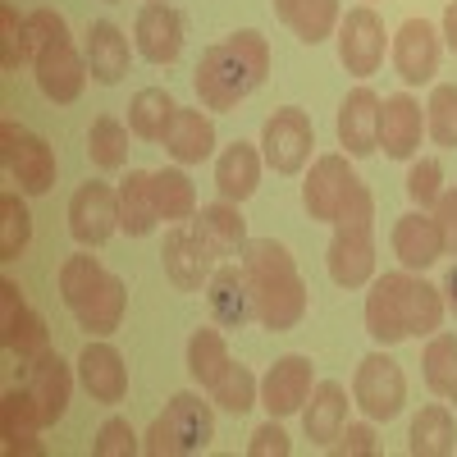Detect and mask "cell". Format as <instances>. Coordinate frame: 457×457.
<instances>
[{
  "label": "cell",
  "mask_w": 457,
  "mask_h": 457,
  "mask_svg": "<svg viewBox=\"0 0 457 457\" xmlns=\"http://www.w3.org/2000/svg\"><path fill=\"white\" fill-rule=\"evenodd\" d=\"M435 220L444 224L448 252H457V187H444V197L435 202Z\"/></svg>",
  "instance_id": "cell-48"
},
{
  "label": "cell",
  "mask_w": 457,
  "mask_h": 457,
  "mask_svg": "<svg viewBox=\"0 0 457 457\" xmlns=\"http://www.w3.org/2000/svg\"><path fill=\"white\" fill-rule=\"evenodd\" d=\"M215 439V403H206L202 394H174L165 403V411L151 421L142 453L151 457H187L202 453Z\"/></svg>",
  "instance_id": "cell-6"
},
{
  "label": "cell",
  "mask_w": 457,
  "mask_h": 457,
  "mask_svg": "<svg viewBox=\"0 0 457 457\" xmlns=\"http://www.w3.org/2000/svg\"><path fill=\"white\" fill-rule=\"evenodd\" d=\"M105 5H120V0H105Z\"/></svg>",
  "instance_id": "cell-52"
},
{
  "label": "cell",
  "mask_w": 457,
  "mask_h": 457,
  "mask_svg": "<svg viewBox=\"0 0 457 457\" xmlns=\"http://www.w3.org/2000/svg\"><path fill=\"white\" fill-rule=\"evenodd\" d=\"M426 133L439 146H457V83H439L426 105Z\"/></svg>",
  "instance_id": "cell-42"
},
{
  "label": "cell",
  "mask_w": 457,
  "mask_h": 457,
  "mask_svg": "<svg viewBox=\"0 0 457 457\" xmlns=\"http://www.w3.org/2000/svg\"><path fill=\"white\" fill-rule=\"evenodd\" d=\"M206 307L220 329H243L256 320V293L243 265H215V275L206 279Z\"/></svg>",
  "instance_id": "cell-21"
},
{
  "label": "cell",
  "mask_w": 457,
  "mask_h": 457,
  "mask_svg": "<svg viewBox=\"0 0 457 457\" xmlns=\"http://www.w3.org/2000/svg\"><path fill=\"white\" fill-rule=\"evenodd\" d=\"M439 37L448 42V51L457 55V0H448V10H444V28H439Z\"/></svg>",
  "instance_id": "cell-50"
},
{
  "label": "cell",
  "mask_w": 457,
  "mask_h": 457,
  "mask_svg": "<svg viewBox=\"0 0 457 457\" xmlns=\"http://www.w3.org/2000/svg\"><path fill=\"white\" fill-rule=\"evenodd\" d=\"M261 170H265V156L252 142H228L215 156V187H220V197L243 206L261 187Z\"/></svg>",
  "instance_id": "cell-27"
},
{
  "label": "cell",
  "mask_w": 457,
  "mask_h": 457,
  "mask_svg": "<svg viewBox=\"0 0 457 457\" xmlns=\"http://www.w3.org/2000/svg\"><path fill=\"white\" fill-rule=\"evenodd\" d=\"M375 426L370 421H348L338 430V439L329 444V453L334 457H375Z\"/></svg>",
  "instance_id": "cell-45"
},
{
  "label": "cell",
  "mask_w": 457,
  "mask_h": 457,
  "mask_svg": "<svg viewBox=\"0 0 457 457\" xmlns=\"http://www.w3.org/2000/svg\"><path fill=\"white\" fill-rule=\"evenodd\" d=\"M161 211L156 197H151V174L146 170H129V179L120 183V228L129 238H146L156 234Z\"/></svg>",
  "instance_id": "cell-31"
},
{
  "label": "cell",
  "mask_w": 457,
  "mask_h": 457,
  "mask_svg": "<svg viewBox=\"0 0 457 457\" xmlns=\"http://www.w3.org/2000/svg\"><path fill=\"white\" fill-rule=\"evenodd\" d=\"M312 146H316L312 114L297 110V105L275 110L270 120L261 124V156L275 174H302L312 165Z\"/></svg>",
  "instance_id": "cell-9"
},
{
  "label": "cell",
  "mask_w": 457,
  "mask_h": 457,
  "mask_svg": "<svg viewBox=\"0 0 457 457\" xmlns=\"http://www.w3.org/2000/svg\"><path fill=\"white\" fill-rule=\"evenodd\" d=\"M265 79H270V42L256 28H243L202 55L193 87L206 110H238V101H247Z\"/></svg>",
  "instance_id": "cell-2"
},
{
  "label": "cell",
  "mask_w": 457,
  "mask_h": 457,
  "mask_svg": "<svg viewBox=\"0 0 457 457\" xmlns=\"http://www.w3.org/2000/svg\"><path fill=\"white\" fill-rule=\"evenodd\" d=\"M174 110H179V101H174L165 87H142V92L129 101V129H133V137L161 142L165 129H170V120H174Z\"/></svg>",
  "instance_id": "cell-35"
},
{
  "label": "cell",
  "mask_w": 457,
  "mask_h": 457,
  "mask_svg": "<svg viewBox=\"0 0 457 457\" xmlns=\"http://www.w3.org/2000/svg\"><path fill=\"white\" fill-rule=\"evenodd\" d=\"M275 19L297 32V42L320 46L338 32L343 10H338V0H275Z\"/></svg>",
  "instance_id": "cell-29"
},
{
  "label": "cell",
  "mask_w": 457,
  "mask_h": 457,
  "mask_svg": "<svg viewBox=\"0 0 457 457\" xmlns=\"http://www.w3.org/2000/svg\"><path fill=\"white\" fill-rule=\"evenodd\" d=\"M421 375L435 398L457 403V334H430L426 353H421Z\"/></svg>",
  "instance_id": "cell-37"
},
{
  "label": "cell",
  "mask_w": 457,
  "mask_h": 457,
  "mask_svg": "<svg viewBox=\"0 0 457 457\" xmlns=\"http://www.w3.org/2000/svg\"><path fill=\"white\" fill-rule=\"evenodd\" d=\"M426 137V110L411 92H394L379 105V146L389 161H416Z\"/></svg>",
  "instance_id": "cell-19"
},
{
  "label": "cell",
  "mask_w": 457,
  "mask_h": 457,
  "mask_svg": "<svg viewBox=\"0 0 457 457\" xmlns=\"http://www.w3.org/2000/svg\"><path fill=\"white\" fill-rule=\"evenodd\" d=\"M444 307L457 316V265H453V270L444 275Z\"/></svg>",
  "instance_id": "cell-51"
},
{
  "label": "cell",
  "mask_w": 457,
  "mask_h": 457,
  "mask_svg": "<svg viewBox=\"0 0 457 457\" xmlns=\"http://www.w3.org/2000/svg\"><path fill=\"white\" fill-rule=\"evenodd\" d=\"M151 197H156L161 220H170V224H183V220L197 215V187H193V179L183 174V165L151 174Z\"/></svg>",
  "instance_id": "cell-34"
},
{
  "label": "cell",
  "mask_w": 457,
  "mask_h": 457,
  "mask_svg": "<svg viewBox=\"0 0 457 457\" xmlns=\"http://www.w3.org/2000/svg\"><path fill=\"white\" fill-rule=\"evenodd\" d=\"M129 133L114 114H96L92 129H87V161L101 170V174H114L129 165Z\"/></svg>",
  "instance_id": "cell-36"
},
{
  "label": "cell",
  "mask_w": 457,
  "mask_h": 457,
  "mask_svg": "<svg viewBox=\"0 0 457 457\" xmlns=\"http://www.w3.org/2000/svg\"><path fill=\"white\" fill-rule=\"evenodd\" d=\"M0 161H5L23 197H46L55 187V170H60L55 146L42 133H32L28 124H14V120L0 124Z\"/></svg>",
  "instance_id": "cell-7"
},
{
  "label": "cell",
  "mask_w": 457,
  "mask_h": 457,
  "mask_svg": "<svg viewBox=\"0 0 457 457\" xmlns=\"http://www.w3.org/2000/svg\"><path fill=\"white\" fill-rule=\"evenodd\" d=\"M92 453L96 457H133V453H142V439L124 416H105L96 439H92Z\"/></svg>",
  "instance_id": "cell-44"
},
{
  "label": "cell",
  "mask_w": 457,
  "mask_h": 457,
  "mask_svg": "<svg viewBox=\"0 0 457 457\" xmlns=\"http://www.w3.org/2000/svg\"><path fill=\"white\" fill-rule=\"evenodd\" d=\"M60 297H64V307L73 312V320H79V329H87L92 338H110L114 329L124 325V312H129L124 279L110 275L105 265L92 256V247L73 252L60 265Z\"/></svg>",
  "instance_id": "cell-4"
},
{
  "label": "cell",
  "mask_w": 457,
  "mask_h": 457,
  "mask_svg": "<svg viewBox=\"0 0 457 457\" xmlns=\"http://www.w3.org/2000/svg\"><path fill=\"white\" fill-rule=\"evenodd\" d=\"M73 366H79V385L87 389L92 403L114 407V403L129 398V366H124V357H120V348H114V343L92 338Z\"/></svg>",
  "instance_id": "cell-18"
},
{
  "label": "cell",
  "mask_w": 457,
  "mask_h": 457,
  "mask_svg": "<svg viewBox=\"0 0 457 457\" xmlns=\"http://www.w3.org/2000/svg\"><path fill=\"white\" fill-rule=\"evenodd\" d=\"M0 343H5L10 357L37 361V357L51 348V329H46V320L37 316L32 307H23V312H14L10 320H0Z\"/></svg>",
  "instance_id": "cell-38"
},
{
  "label": "cell",
  "mask_w": 457,
  "mask_h": 457,
  "mask_svg": "<svg viewBox=\"0 0 457 457\" xmlns=\"http://www.w3.org/2000/svg\"><path fill=\"white\" fill-rule=\"evenodd\" d=\"M215 261L220 252L206 243V234L193 224V220H183L174 224L170 234H165V247H161V265H165V279L183 293H197L211 275H215Z\"/></svg>",
  "instance_id": "cell-11"
},
{
  "label": "cell",
  "mask_w": 457,
  "mask_h": 457,
  "mask_svg": "<svg viewBox=\"0 0 457 457\" xmlns=\"http://www.w3.org/2000/svg\"><path fill=\"white\" fill-rule=\"evenodd\" d=\"M32 79H37V92H42L46 101L55 105H73L83 96L92 69H87V55L69 42V37H60V42L42 46L32 60Z\"/></svg>",
  "instance_id": "cell-12"
},
{
  "label": "cell",
  "mask_w": 457,
  "mask_h": 457,
  "mask_svg": "<svg viewBox=\"0 0 457 457\" xmlns=\"http://www.w3.org/2000/svg\"><path fill=\"white\" fill-rule=\"evenodd\" d=\"M161 142H165V151H170L179 165H202V161L215 156V124H211V114H206V110H187V105H179Z\"/></svg>",
  "instance_id": "cell-26"
},
{
  "label": "cell",
  "mask_w": 457,
  "mask_h": 457,
  "mask_svg": "<svg viewBox=\"0 0 457 457\" xmlns=\"http://www.w3.org/2000/svg\"><path fill=\"white\" fill-rule=\"evenodd\" d=\"M32 243V211L23 193H0V261H19Z\"/></svg>",
  "instance_id": "cell-40"
},
{
  "label": "cell",
  "mask_w": 457,
  "mask_h": 457,
  "mask_svg": "<svg viewBox=\"0 0 457 457\" xmlns=\"http://www.w3.org/2000/svg\"><path fill=\"white\" fill-rule=\"evenodd\" d=\"M407 197H411V206L416 211H435V202L444 197V165L435 161V156H421V161H411V170H407Z\"/></svg>",
  "instance_id": "cell-43"
},
{
  "label": "cell",
  "mask_w": 457,
  "mask_h": 457,
  "mask_svg": "<svg viewBox=\"0 0 457 457\" xmlns=\"http://www.w3.org/2000/svg\"><path fill=\"white\" fill-rule=\"evenodd\" d=\"M338 64L353 73V79H370L385 64V51H389V32H385V19H379L370 5H357L338 19Z\"/></svg>",
  "instance_id": "cell-10"
},
{
  "label": "cell",
  "mask_w": 457,
  "mask_h": 457,
  "mask_svg": "<svg viewBox=\"0 0 457 457\" xmlns=\"http://www.w3.org/2000/svg\"><path fill=\"white\" fill-rule=\"evenodd\" d=\"M448 307H444V288L421 279L416 270H389L370 279L366 293V334L379 348H394L407 338H430L439 334Z\"/></svg>",
  "instance_id": "cell-1"
},
{
  "label": "cell",
  "mask_w": 457,
  "mask_h": 457,
  "mask_svg": "<svg viewBox=\"0 0 457 457\" xmlns=\"http://www.w3.org/2000/svg\"><path fill=\"white\" fill-rule=\"evenodd\" d=\"M353 403L361 407L366 421H394V416L403 411V403H407V375H403V366L385 348L357 361Z\"/></svg>",
  "instance_id": "cell-8"
},
{
  "label": "cell",
  "mask_w": 457,
  "mask_h": 457,
  "mask_svg": "<svg viewBox=\"0 0 457 457\" xmlns=\"http://www.w3.org/2000/svg\"><path fill=\"white\" fill-rule=\"evenodd\" d=\"M120 228V187L110 183H79V193L69 197V234L79 247H101Z\"/></svg>",
  "instance_id": "cell-14"
},
{
  "label": "cell",
  "mask_w": 457,
  "mask_h": 457,
  "mask_svg": "<svg viewBox=\"0 0 457 457\" xmlns=\"http://www.w3.org/2000/svg\"><path fill=\"white\" fill-rule=\"evenodd\" d=\"M312 389H316V366H312V357L288 353V357H279L270 370H265V379H261V407L284 421V416H293V411L307 407Z\"/></svg>",
  "instance_id": "cell-16"
},
{
  "label": "cell",
  "mask_w": 457,
  "mask_h": 457,
  "mask_svg": "<svg viewBox=\"0 0 457 457\" xmlns=\"http://www.w3.org/2000/svg\"><path fill=\"white\" fill-rule=\"evenodd\" d=\"M28 389H32L37 407H42V421L46 426L64 421L69 398H73V370H69V361L55 348H46L37 361H28Z\"/></svg>",
  "instance_id": "cell-24"
},
{
  "label": "cell",
  "mask_w": 457,
  "mask_h": 457,
  "mask_svg": "<svg viewBox=\"0 0 457 457\" xmlns=\"http://www.w3.org/2000/svg\"><path fill=\"white\" fill-rule=\"evenodd\" d=\"M42 407H37L32 389H5V398H0V439H5V453L10 457H37L46 453L42 448Z\"/></svg>",
  "instance_id": "cell-23"
},
{
  "label": "cell",
  "mask_w": 457,
  "mask_h": 457,
  "mask_svg": "<svg viewBox=\"0 0 457 457\" xmlns=\"http://www.w3.org/2000/svg\"><path fill=\"white\" fill-rule=\"evenodd\" d=\"M325 270L338 288H366L375 279V197L370 187L357 183L348 206L334 220V238L325 252Z\"/></svg>",
  "instance_id": "cell-5"
},
{
  "label": "cell",
  "mask_w": 457,
  "mask_h": 457,
  "mask_svg": "<svg viewBox=\"0 0 457 457\" xmlns=\"http://www.w3.org/2000/svg\"><path fill=\"white\" fill-rule=\"evenodd\" d=\"M206 394H211V403H215L220 411L243 416V411H252V407L261 403V379H256L243 361H228V366H224V375L215 379V385H211Z\"/></svg>",
  "instance_id": "cell-39"
},
{
  "label": "cell",
  "mask_w": 457,
  "mask_h": 457,
  "mask_svg": "<svg viewBox=\"0 0 457 457\" xmlns=\"http://www.w3.org/2000/svg\"><path fill=\"white\" fill-rule=\"evenodd\" d=\"M448 252L444 224L435 220V211H407L394 224V256L403 261V270H430V265Z\"/></svg>",
  "instance_id": "cell-22"
},
{
  "label": "cell",
  "mask_w": 457,
  "mask_h": 457,
  "mask_svg": "<svg viewBox=\"0 0 457 457\" xmlns=\"http://www.w3.org/2000/svg\"><path fill=\"white\" fill-rule=\"evenodd\" d=\"M348 389L338 385V379H320V385L312 389L307 407H302V430H307L312 444L329 448L338 439V430L348 426Z\"/></svg>",
  "instance_id": "cell-28"
},
{
  "label": "cell",
  "mask_w": 457,
  "mask_h": 457,
  "mask_svg": "<svg viewBox=\"0 0 457 457\" xmlns=\"http://www.w3.org/2000/svg\"><path fill=\"white\" fill-rule=\"evenodd\" d=\"M389 55H394V69H398V79H403L407 87L430 83L435 73H439V55H444L435 23H426V19H407V23L394 32Z\"/></svg>",
  "instance_id": "cell-15"
},
{
  "label": "cell",
  "mask_w": 457,
  "mask_h": 457,
  "mask_svg": "<svg viewBox=\"0 0 457 457\" xmlns=\"http://www.w3.org/2000/svg\"><path fill=\"white\" fill-rule=\"evenodd\" d=\"M83 55H87V69H92V83L114 87V83H124L129 60H133V46H129V37H124V28H120V23L96 19V23L87 28Z\"/></svg>",
  "instance_id": "cell-25"
},
{
  "label": "cell",
  "mask_w": 457,
  "mask_h": 457,
  "mask_svg": "<svg viewBox=\"0 0 457 457\" xmlns=\"http://www.w3.org/2000/svg\"><path fill=\"white\" fill-rule=\"evenodd\" d=\"M379 105H385V101H379L366 83H361V87H353L348 96H343L338 120H334L343 156L366 161V156H375V151H379Z\"/></svg>",
  "instance_id": "cell-17"
},
{
  "label": "cell",
  "mask_w": 457,
  "mask_h": 457,
  "mask_svg": "<svg viewBox=\"0 0 457 457\" xmlns=\"http://www.w3.org/2000/svg\"><path fill=\"white\" fill-rule=\"evenodd\" d=\"M28 302H23V288L14 279H0V320H10L14 312H23Z\"/></svg>",
  "instance_id": "cell-49"
},
{
  "label": "cell",
  "mask_w": 457,
  "mask_h": 457,
  "mask_svg": "<svg viewBox=\"0 0 457 457\" xmlns=\"http://www.w3.org/2000/svg\"><path fill=\"white\" fill-rule=\"evenodd\" d=\"M0 64L10 73L32 64V32H28V14H19L14 5H0Z\"/></svg>",
  "instance_id": "cell-41"
},
{
  "label": "cell",
  "mask_w": 457,
  "mask_h": 457,
  "mask_svg": "<svg viewBox=\"0 0 457 457\" xmlns=\"http://www.w3.org/2000/svg\"><path fill=\"white\" fill-rule=\"evenodd\" d=\"M288 453H293V439L279 426V416H270L265 426H256L252 439H247V457H288Z\"/></svg>",
  "instance_id": "cell-46"
},
{
  "label": "cell",
  "mask_w": 457,
  "mask_h": 457,
  "mask_svg": "<svg viewBox=\"0 0 457 457\" xmlns=\"http://www.w3.org/2000/svg\"><path fill=\"white\" fill-rule=\"evenodd\" d=\"M411 457H448L457 448V421L448 403H430L411 416V435H407Z\"/></svg>",
  "instance_id": "cell-30"
},
{
  "label": "cell",
  "mask_w": 457,
  "mask_h": 457,
  "mask_svg": "<svg viewBox=\"0 0 457 457\" xmlns=\"http://www.w3.org/2000/svg\"><path fill=\"white\" fill-rule=\"evenodd\" d=\"M28 32H32V60H37V51H42V46L69 37V23H64V14H55V10H32V14H28Z\"/></svg>",
  "instance_id": "cell-47"
},
{
  "label": "cell",
  "mask_w": 457,
  "mask_h": 457,
  "mask_svg": "<svg viewBox=\"0 0 457 457\" xmlns=\"http://www.w3.org/2000/svg\"><path fill=\"white\" fill-rule=\"evenodd\" d=\"M357 170L348 165V156H338V151H329V156H316L307 179H302V206H307L312 220L320 224H334L338 211L348 206L353 187H357Z\"/></svg>",
  "instance_id": "cell-13"
},
{
  "label": "cell",
  "mask_w": 457,
  "mask_h": 457,
  "mask_svg": "<svg viewBox=\"0 0 457 457\" xmlns=\"http://www.w3.org/2000/svg\"><path fill=\"white\" fill-rule=\"evenodd\" d=\"M243 270L256 293V325L270 334H288L307 316V284H302L293 252L275 238H247Z\"/></svg>",
  "instance_id": "cell-3"
},
{
  "label": "cell",
  "mask_w": 457,
  "mask_h": 457,
  "mask_svg": "<svg viewBox=\"0 0 457 457\" xmlns=\"http://www.w3.org/2000/svg\"><path fill=\"white\" fill-rule=\"evenodd\" d=\"M133 46L146 64H174L183 51V14L165 0H146L133 23Z\"/></svg>",
  "instance_id": "cell-20"
},
{
  "label": "cell",
  "mask_w": 457,
  "mask_h": 457,
  "mask_svg": "<svg viewBox=\"0 0 457 457\" xmlns=\"http://www.w3.org/2000/svg\"><path fill=\"white\" fill-rule=\"evenodd\" d=\"M228 361H234V357H228V343H224L220 325H202V329H193V338H187V375H193V385L211 389L215 379L224 375Z\"/></svg>",
  "instance_id": "cell-33"
},
{
  "label": "cell",
  "mask_w": 457,
  "mask_h": 457,
  "mask_svg": "<svg viewBox=\"0 0 457 457\" xmlns=\"http://www.w3.org/2000/svg\"><path fill=\"white\" fill-rule=\"evenodd\" d=\"M193 224L206 234V243L220 252V256H234V252H243L247 247V220H243V211H238V202H211V206H202L197 215H193Z\"/></svg>",
  "instance_id": "cell-32"
}]
</instances>
